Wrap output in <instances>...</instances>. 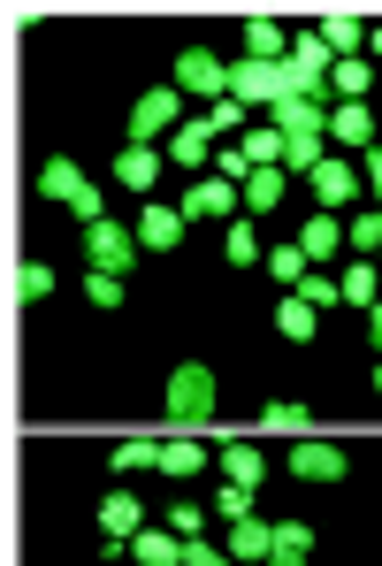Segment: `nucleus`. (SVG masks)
I'll list each match as a JSON object with an SVG mask.
<instances>
[{
    "label": "nucleus",
    "mask_w": 382,
    "mask_h": 566,
    "mask_svg": "<svg viewBox=\"0 0 382 566\" xmlns=\"http://www.w3.org/2000/svg\"><path fill=\"white\" fill-rule=\"evenodd\" d=\"M368 85H375V62H329V93H337V107L360 99Z\"/></svg>",
    "instance_id": "cd10ccee"
},
{
    "label": "nucleus",
    "mask_w": 382,
    "mask_h": 566,
    "mask_svg": "<svg viewBox=\"0 0 382 566\" xmlns=\"http://www.w3.org/2000/svg\"><path fill=\"white\" fill-rule=\"evenodd\" d=\"M329 62H337V54L321 46V31H298V39H290V54H284V85H290L298 99H321V77H329Z\"/></svg>",
    "instance_id": "7ed1b4c3"
},
{
    "label": "nucleus",
    "mask_w": 382,
    "mask_h": 566,
    "mask_svg": "<svg viewBox=\"0 0 382 566\" xmlns=\"http://www.w3.org/2000/svg\"><path fill=\"white\" fill-rule=\"evenodd\" d=\"M169 528H177L184 544H199V505H191V497H177V513H169Z\"/></svg>",
    "instance_id": "ea45409f"
},
{
    "label": "nucleus",
    "mask_w": 382,
    "mask_h": 566,
    "mask_svg": "<svg viewBox=\"0 0 382 566\" xmlns=\"http://www.w3.org/2000/svg\"><path fill=\"white\" fill-rule=\"evenodd\" d=\"M360 191L375 199V214H382V146H368V161H360Z\"/></svg>",
    "instance_id": "4c0bfd02"
},
{
    "label": "nucleus",
    "mask_w": 382,
    "mask_h": 566,
    "mask_svg": "<svg viewBox=\"0 0 382 566\" xmlns=\"http://www.w3.org/2000/svg\"><path fill=\"white\" fill-rule=\"evenodd\" d=\"M15 291H23V298H54V269H46V261H23Z\"/></svg>",
    "instance_id": "c9c22d12"
},
{
    "label": "nucleus",
    "mask_w": 382,
    "mask_h": 566,
    "mask_svg": "<svg viewBox=\"0 0 382 566\" xmlns=\"http://www.w3.org/2000/svg\"><path fill=\"white\" fill-rule=\"evenodd\" d=\"M284 54H290L284 23H268V15H253V23H245V62H284Z\"/></svg>",
    "instance_id": "4be33fe9"
},
{
    "label": "nucleus",
    "mask_w": 382,
    "mask_h": 566,
    "mask_svg": "<svg viewBox=\"0 0 382 566\" xmlns=\"http://www.w3.org/2000/svg\"><path fill=\"white\" fill-rule=\"evenodd\" d=\"M321 161H329V154H321V138H290V146H284V177H314Z\"/></svg>",
    "instance_id": "473e14b6"
},
{
    "label": "nucleus",
    "mask_w": 382,
    "mask_h": 566,
    "mask_svg": "<svg viewBox=\"0 0 382 566\" xmlns=\"http://www.w3.org/2000/svg\"><path fill=\"white\" fill-rule=\"evenodd\" d=\"M237 146H245V161H253V169H284V146H290V138L276 130V123H253Z\"/></svg>",
    "instance_id": "412c9836"
},
{
    "label": "nucleus",
    "mask_w": 382,
    "mask_h": 566,
    "mask_svg": "<svg viewBox=\"0 0 382 566\" xmlns=\"http://www.w3.org/2000/svg\"><path fill=\"white\" fill-rule=\"evenodd\" d=\"M222 552H230V566H261L268 552H276V521H261V513H253V521H237Z\"/></svg>",
    "instance_id": "dca6fc26"
},
{
    "label": "nucleus",
    "mask_w": 382,
    "mask_h": 566,
    "mask_svg": "<svg viewBox=\"0 0 382 566\" xmlns=\"http://www.w3.org/2000/svg\"><path fill=\"white\" fill-rule=\"evenodd\" d=\"M169 85L214 107V99H230V62H214V54H199V46H191V54H177V77H169Z\"/></svg>",
    "instance_id": "423d86ee"
},
{
    "label": "nucleus",
    "mask_w": 382,
    "mask_h": 566,
    "mask_svg": "<svg viewBox=\"0 0 382 566\" xmlns=\"http://www.w3.org/2000/svg\"><path fill=\"white\" fill-rule=\"evenodd\" d=\"M261 123H276L284 138H329V107H321V99H298V93L276 99V107H268Z\"/></svg>",
    "instance_id": "6e6552de"
},
{
    "label": "nucleus",
    "mask_w": 382,
    "mask_h": 566,
    "mask_svg": "<svg viewBox=\"0 0 382 566\" xmlns=\"http://www.w3.org/2000/svg\"><path fill=\"white\" fill-rule=\"evenodd\" d=\"M214 468L230 474L237 490H261V474H268V460H261V444H245V437H237V444H214Z\"/></svg>",
    "instance_id": "f3484780"
},
{
    "label": "nucleus",
    "mask_w": 382,
    "mask_h": 566,
    "mask_svg": "<svg viewBox=\"0 0 382 566\" xmlns=\"http://www.w3.org/2000/svg\"><path fill=\"white\" fill-rule=\"evenodd\" d=\"M222 253H230V269H253V261H268L253 222H230V230H222Z\"/></svg>",
    "instance_id": "c756f323"
},
{
    "label": "nucleus",
    "mask_w": 382,
    "mask_h": 566,
    "mask_svg": "<svg viewBox=\"0 0 382 566\" xmlns=\"http://www.w3.org/2000/svg\"><path fill=\"white\" fill-rule=\"evenodd\" d=\"M284 169H253V177H245V185H237V207H245V214H276V207H284Z\"/></svg>",
    "instance_id": "a211bd4d"
},
{
    "label": "nucleus",
    "mask_w": 382,
    "mask_h": 566,
    "mask_svg": "<svg viewBox=\"0 0 382 566\" xmlns=\"http://www.w3.org/2000/svg\"><path fill=\"white\" fill-rule=\"evenodd\" d=\"M321 46H329L337 62H360V46H368V23H360V15H321Z\"/></svg>",
    "instance_id": "aec40b11"
},
{
    "label": "nucleus",
    "mask_w": 382,
    "mask_h": 566,
    "mask_svg": "<svg viewBox=\"0 0 382 566\" xmlns=\"http://www.w3.org/2000/svg\"><path fill=\"white\" fill-rule=\"evenodd\" d=\"M368 345H375V360H382V298L368 306Z\"/></svg>",
    "instance_id": "37998d69"
},
{
    "label": "nucleus",
    "mask_w": 382,
    "mask_h": 566,
    "mask_svg": "<svg viewBox=\"0 0 382 566\" xmlns=\"http://www.w3.org/2000/svg\"><path fill=\"white\" fill-rule=\"evenodd\" d=\"M206 460H214V452H206V444H191V437L161 444V474H169V482H191V474L206 468Z\"/></svg>",
    "instance_id": "a878e982"
},
{
    "label": "nucleus",
    "mask_w": 382,
    "mask_h": 566,
    "mask_svg": "<svg viewBox=\"0 0 382 566\" xmlns=\"http://www.w3.org/2000/svg\"><path fill=\"white\" fill-rule=\"evenodd\" d=\"M177 214H184V222H237V185H222V177H191V191L177 199Z\"/></svg>",
    "instance_id": "0eeeda50"
},
{
    "label": "nucleus",
    "mask_w": 382,
    "mask_h": 566,
    "mask_svg": "<svg viewBox=\"0 0 382 566\" xmlns=\"http://www.w3.org/2000/svg\"><path fill=\"white\" fill-rule=\"evenodd\" d=\"M70 214H77L85 230H93V222H107V214H99V185H85V191H77V199H70Z\"/></svg>",
    "instance_id": "a19ab883"
},
{
    "label": "nucleus",
    "mask_w": 382,
    "mask_h": 566,
    "mask_svg": "<svg viewBox=\"0 0 382 566\" xmlns=\"http://www.w3.org/2000/svg\"><path fill=\"white\" fill-rule=\"evenodd\" d=\"M268 276H276V283H290V291H298V283L314 276V261H306L298 245H268Z\"/></svg>",
    "instance_id": "7c9ffc66"
},
{
    "label": "nucleus",
    "mask_w": 382,
    "mask_h": 566,
    "mask_svg": "<svg viewBox=\"0 0 382 566\" xmlns=\"http://www.w3.org/2000/svg\"><path fill=\"white\" fill-rule=\"evenodd\" d=\"M184 566H230L222 544H184Z\"/></svg>",
    "instance_id": "79ce46f5"
},
{
    "label": "nucleus",
    "mask_w": 382,
    "mask_h": 566,
    "mask_svg": "<svg viewBox=\"0 0 382 566\" xmlns=\"http://www.w3.org/2000/svg\"><path fill=\"white\" fill-rule=\"evenodd\" d=\"M77 191H85V169H77L70 154H54V161H39V199H62V207H70Z\"/></svg>",
    "instance_id": "6ab92c4d"
},
{
    "label": "nucleus",
    "mask_w": 382,
    "mask_h": 566,
    "mask_svg": "<svg viewBox=\"0 0 382 566\" xmlns=\"http://www.w3.org/2000/svg\"><path fill=\"white\" fill-rule=\"evenodd\" d=\"M161 474V444H146V437H130V444H115V474Z\"/></svg>",
    "instance_id": "2f4dec72"
},
{
    "label": "nucleus",
    "mask_w": 382,
    "mask_h": 566,
    "mask_svg": "<svg viewBox=\"0 0 382 566\" xmlns=\"http://www.w3.org/2000/svg\"><path fill=\"white\" fill-rule=\"evenodd\" d=\"M261 421H268V429H298V421H306V406H290V398H276V406H261Z\"/></svg>",
    "instance_id": "58836bf2"
},
{
    "label": "nucleus",
    "mask_w": 382,
    "mask_h": 566,
    "mask_svg": "<svg viewBox=\"0 0 382 566\" xmlns=\"http://www.w3.org/2000/svg\"><path fill=\"white\" fill-rule=\"evenodd\" d=\"M214 413V376L184 360V368H169V421H206Z\"/></svg>",
    "instance_id": "39448f33"
},
{
    "label": "nucleus",
    "mask_w": 382,
    "mask_h": 566,
    "mask_svg": "<svg viewBox=\"0 0 382 566\" xmlns=\"http://www.w3.org/2000/svg\"><path fill=\"white\" fill-rule=\"evenodd\" d=\"M375 390H382V360H375Z\"/></svg>",
    "instance_id": "a18cd8bd"
},
{
    "label": "nucleus",
    "mask_w": 382,
    "mask_h": 566,
    "mask_svg": "<svg viewBox=\"0 0 382 566\" xmlns=\"http://www.w3.org/2000/svg\"><path fill=\"white\" fill-rule=\"evenodd\" d=\"M298 298H306V306H329V298H337V276H329V269H314V276L298 283Z\"/></svg>",
    "instance_id": "e433bc0d"
},
{
    "label": "nucleus",
    "mask_w": 382,
    "mask_h": 566,
    "mask_svg": "<svg viewBox=\"0 0 382 566\" xmlns=\"http://www.w3.org/2000/svg\"><path fill=\"white\" fill-rule=\"evenodd\" d=\"M130 552H138V566H184V536L177 528H146Z\"/></svg>",
    "instance_id": "393cba45"
},
{
    "label": "nucleus",
    "mask_w": 382,
    "mask_h": 566,
    "mask_svg": "<svg viewBox=\"0 0 382 566\" xmlns=\"http://www.w3.org/2000/svg\"><path fill=\"white\" fill-rule=\"evenodd\" d=\"M314 559V528L306 521H276V552H268V566H306Z\"/></svg>",
    "instance_id": "b1692460"
},
{
    "label": "nucleus",
    "mask_w": 382,
    "mask_h": 566,
    "mask_svg": "<svg viewBox=\"0 0 382 566\" xmlns=\"http://www.w3.org/2000/svg\"><path fill=\"white\" fill-rule=\"evenodd\" d=\"M344 253L352 261H382V214H352L344 222Z\"/></svg>",
    "instance_id": "bb28decb"
},
{
    "label": "nucleus",
    "mask_w": 382,
    "mask_h": 566,
    "mask_svg": "<svg viewBox=\"0 0 382 566\" xmlns=\"http://www.w3.org/2000/svg\"><path fill=\"white\" fill-rule=\"evenodd\" d=\"M306 185H314V199H321V214H337V207H352V199H360V169L329 154V161H321Z\"/></svg>",
    "instance_id": "9b49d317"
},
{
    "label": "nucleus",
    "mask_w": 382,
    "mask_h": 566,
    "mask_svg": "<svg viewBox=\"0 0 382 566\" xmlns=\"http://www.w3.org/2000/svg\"><path fill=\"white\" fill-rule=\"evenodd\" d=\"M230 99H237V107H253V115H268L276 99H290L284 62H230Z\"/></svg>",
    "instance_id": "f03ea898"
},
{
    "label": "nucleus",
    "mask_w": 382,
    "mask_h": 566,
    "mask_svg": "<svg viewBox=\"0 0 382 566\" xmlns=\"http://www.w3.org/2000/svg\"><path fill=\"white\" fill-rule=\"evenodd\" d=\"M337 298H352V306H375V298H382V269H375V261H344V276H337Z\"/></svg>",
    "instance_id": "5701e85b"
},
{
    "label": "nucleus",
    "mask_w": 382,
    "mask_h": 566,
    "mask_svg": "<svg viewBox=\"0 0 382 566\" xmlns=\"http://www.w3.org/2000/svg\"><path fill=\"white\" fill-rule=\"evenodd\" d=\"M85 261H93L99 276H130V261H138V230H123V222H93V230H85Z\"/></svg>",
    "instance_id": "20e7f679"
},
{
    "label": "nucleus",
    "mask_w": 382,
    "mask_h": 566,
    "mask_svg": "<svg viewBox=\"0 0 382 566\" xmlns=\"http://www.w3.org/2000/svg\"><path fill=\"white\" fill-rule=\"evenodd\" d=\"M85 298H93L99 314H115V306H123V276H99V269H85Z\"/></svg>",
    "instance_id": "f704fd0d"
},
{
    "label": "nucleus",
    "mask_w": 382,
    "mask_h": 566,
    "mask_svg": "<svg viewBox=\"0 0 382 566\" xmlns=\"http://www.w3.org/2000/svg\"><path fill=\"white\" fill-rule=\"evenodd\" d=\"M344 468H352L344 444H321V437H298V444H290V474H298V482H337Z\"/></svg>",
    "instance_id": "1a4fd4ad"
},
{
    "label": "nucleus",
    "mask_w": 382,
    "mask_h": 566,
    "mask_svg": "<svg viewBox=\"0 0 382 566\" xmlns=\"http://www.w3.org/2000/svg\"><path fill=\"white\" fill-rule=\"evenodd\" d=\"M329 138H337V146H352V154L382 146V138H375V115H368V99H344V107H329Z\"/></svg>",
    "instance_id": "2eb2a0df"
},
{
    "label": "nucleus",
    "mask_w": 382,
    "mask_h": 566,
    "mask_svg": "<svg viewBox=\"0 0 382 566\" xmlns=\"http://www.w3.org/2000/svg\"><path fill=\"white\" fill-rule=\"evenodd\" d=\"M290 245H298L314 269H329V261H344V222H337V214H314V222H306Z\"/></svg>",
    "instance_id": "4468645a"
},
{
    "label": "nucleus",
    "mask_w": 382,
    "mask_h": 566,
    "mask_svg": "<svg viewBox=\"0 0 382 566\" xmlns=\"http://www.w3.org/2000/svg\"><path fill=\"white\" fill-rule=\"evenodd\" d=\"M161 154H169L177 169H214V130H206V115H184L177 138H169Z\"/></svg>",
    "instance_id": "f8f14e48"
},
{
    "label": "nucleus",
    "mask_w": 382,
    "mask_h": 566,
    "mask_svg": "<svg viewBox=\"0 0 382 566\" xmlns=\"http://www.w3.org/2000/svg\"><path fill=\"white\" fill-rule=\"evenodd\" d=\"M214 513H222L230 528H237V521H253V490H237V482H222V490H214Z\"/></svg>",
    "instance_id": "72a5a7b5"
},
{
    "label": "nucleus",
    "mask_w": 382,
    "mask_h": 566,
    "mask_svg": "<svg viewBox=\"0 0 382 566\" xmlns=\"http://www.w3.org/2000/svg\"><path fill=\"white\" fill-rule=\"evenodd\" d=\"M314 322H321V306H306L298 291H290L284 306H276V329H284L290 345H306V337H314Z\"/></svg>",
    "instance_id": "c85d7f7f"
},
{
    "label": "nucleus",
    "mask_w": 382,
    "mask_h": 566,
    "mask_svg": "<svg viewBox=\"0 0 382 566\" xmlns=\"http://www.w3.org/2000/svg\"><path fill=\"white\" fill-rule=\"evenodd\" d=\"M368 54H382V23H375V31H368Z\"/></svg>",
    "instance_id": "c03bdc74"
},
{
    "label": "nucleus",
    "mask_w": 382,
    "mask_h": 566,
    "mask_svg": "<svg viewBox=\"0 0 382 566\" xmlns=\"http://www.w3.org/2000/svg\"><path fill=\"white\" fill-rule=\"evenodd\" d=\"M177 123H184V93L177 85H153V93H138V107H130V146L177 138Z\"/></svg>",
    "instance_id": "f257e3e1"
},
{
    "label": "nucleus",
    "mask_w": 382,
    "mask_h": 566,
    "mask_svg": "<svg viewBox=\"0 0 382 566\" xmlns=\"http://www.w3.org/2000/svg\"><path fill=\"white\" fill-rule=\"evenodd\" d=\"M184 214H177V207H161V199H146V207H138V245H146V253H177V245H184Z\"/></svg>",
    "instance_id": "9d476101"
},
{
    "label": "nucleus",
    "mask_w": 382,
    "mask_h": 566,
    "mask_svg": "<svg viewBox=\"0 0 382 566\" xmlns=\"http://www.w3.org/2000/svg\"><path fill=\"white\" fill-rule=\"evenodd\" d=\"M161 161H169L161 146H123V154H115V185H123V191H138V199H146V191L161 185Z\"/></svg>",
    "instance_id": "ddd939ff"
}]
</instances>
